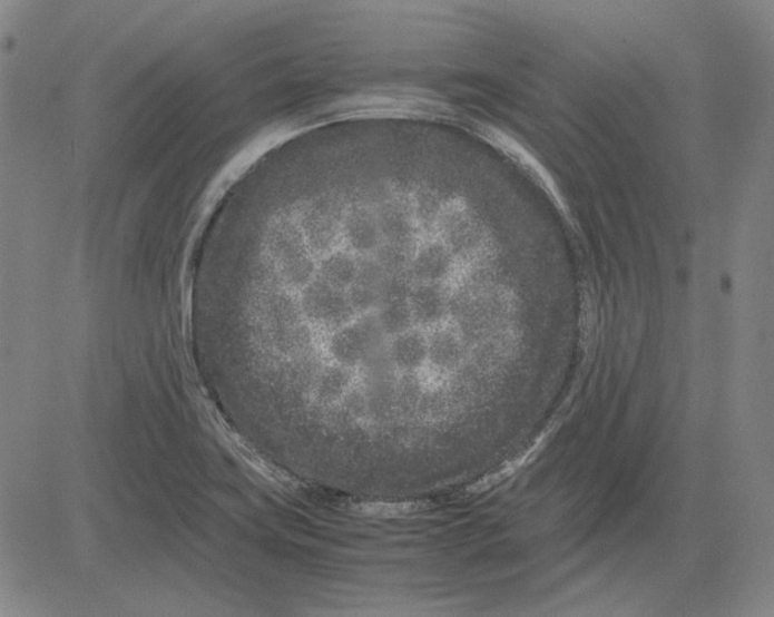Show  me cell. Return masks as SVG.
I'll return each mask as SVG.
<instances>
[{
  "mask_svg": "<svg viewBox=\"0 0 774 617\" xmlns=\"http://www.w3.org/2000/svg\"><path fill=\"white\" fill-rule=\"evenodd\" d=\"M298 294L300 308L306 323L325 335L359 316L351 305L347 292L330 286L317 276Z\"/></svg>",
  "mask_w": 774,
  "mask_h": 617,
  "instance_id": "cell-1",
  "label": "cell"
},
{
  "mask_svg": "<svg viewBox=\"0 0 774 617\" xmlns=\"http://www.w3.org/2000/svg\"><path fill=\"white\" fill-rule=\"evenodd\" d=\"M412 286L413 282L403 275H389L384 282L375 314L389 341L415 327L410 306Z\"/></svg>",
  "mask_w": 774,
  "mask_h": 617,
  "instance_id": "cell-2",
  "label": "cell"
},
{
  "mask_svg": "<svg viewBox=\"0 0 774 617\" xmlns=\"http://www.w3.org/2000/svg\"><path fill=\"white\" fill-rule=\"evenodd\" d=\"M389 356L399 375V384L401 380L409 376H421L427 380L425 372L434 375L429 364L428 332L422 329L413 327L391 339Z\"/></svg>",
  "mask_w": 774,
  "mask_h": 617,
  "instance_id": "cell-3",
  "label": "cell"
},
{
  "mask_svg": "<svg viewBox=\"0 0 774 617\" xmlns=\"http://www.w3.org/2000/svg\"><path fill=\"white\" fill-rule=\"evenodd\" d=\"M410 306L418 329L429 332L447 324L449 300L441 283H413Z\"/></svg>",
  "mask_w": 774,
  "mask_h": 617,
  "instance_id": "cell-4",
  "label": "cell"
},
{
  "mask_svg": "<svg viewBox=\"0 0 774 617\" xmlns=\"http://www.w3.org/2000/svg\"><path fill=\"white\" fill-rule=\"evenodd\" d=\"M429 364L438 378H445L462 365L464 347L457 329L451 325H440L428 332Z\"/></svg>",
  "mask_w": 774,
  "mask_h": 617,
  "instance_id": "cell-5",
  "label": "cell"
},
{
  "mask_svg": "<svg viewBox=\"0 0 774 617\" xmlns=\"http://www.w3.org/2000/svg\"><path fill=\"white\" fill-rule=\"evenodd\" d=\"M451 256L444 245L430 243L418 252L410 274L413 283H441L451 270Z\"/></svg>",
  "mask_w": 774,
  "mask_h": 617,
  "instance_id": "cell-6",
  "label": "cell"
},
{
  "mask_svg": "<svg viewBox=\"0 0 774 617\" xmlns=\"http://www.w3.org/2000/svg\"><path fill=\"white\" fill-rule=\"evenodd\" d=\"M343 233L353 251L366 254L378 248L382 231L379 221L370 212L357 208L346 217Z\"/></svg>",
  "mask_w": 774,
  "mask_h": 617,
  "instance_id": "cell-7",
  "label": "cell"
},
{
  "mask_svg": "<svg viewBox=\"0 0 774 617\" xmlns=\"http://www.w3.org/2000/svg\"><path fill=\"white\" fill-rule=\"evenodd\" d=\"M359 274V261L346 252L325 254L316 268V276L330 286L347 292Z\"/></svg>",
  "mask_w": 774,
  "mask_h": 617,
  "instance_id": "cell-8",
  "label": "cell"
}]
</instances>
